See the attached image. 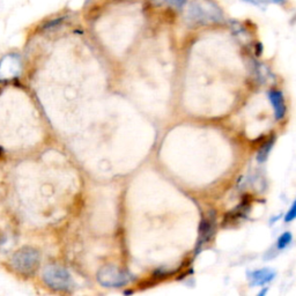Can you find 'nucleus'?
Masks as SVG:
<instances>
[{"instance_id": "obj_18", "label": "nucleus", "mask_w": 296, "mask_h": 296, "mask_svg": "<svg viewBox=\"0 0 296 296\" xmlns=\"http://www.w3.org/2000/svg\"><path fill=\"white\" fill-rule=\"evenodd\" d=\"M1 154H2V149L0 148V156H1Z\"/></svg>"}, {"instance_id": "obj_14", "label": "nucleus", "mask_w": 296, "mask_h": 296, "mask_svg": "<svg viewBox=\"0 0 296 296\" xmlns=\"http://www.w3.org/2000/svg\"><path fill=\"white\" fill-rule=\"evenodd\" d=\"M241 1L245 2V4L256 6V7H263V6L267 5V1H266V0H241Z\"/></svg>"}, {"instance_id": "obj_8", "label": "nucleus", "mask_w": 296, "mask_h": 296, "mask_svg": "<svg viewBox=\"0 0 296 296\" xmlns=\"http://www.w3.org/2000/svg\"><path fill=\"white\" fill-rule=\"evenodd\" d=\"M249 284L254 287H262V286L270 284L274 280L275 272L268 267L261 268V270L249 271L247 273Z\"/></svg>"}, {"instance_id": "obj_13", "label": "nucleus", "mask_w": 296, "mask_h": 296, "mask_svg": "<svg viewBox=\"0 0 296 296\" xmlns=\"http://www.w3.org/2000/svg\"><path fill=\"white\" fill-rule=\"evenodd\" d=\"M189 0H164V2L170 7H174L176 9H182L184 8L186 4H188Z\"/></svg>"}, {"instance_id": "obj_2", "label": "nucleus", "mask_w": 296, "mask_h": 296, "mask_svg": "<svg viewBox=\"0 0 296 296\" xmlns=\"http://www.w3.org/2000/svg\"><path fill=\"white\" fill-rule=\"evenodd\" d=\"M12 267L19 274L31 277L35 274L41 264V254L34 248L25 247L19 249L12 256Z\"/></svg>"}, {"instance_id": "obj_3", "label": "nucleus", "mask_w": 296, "mask_h": 296, "mask_svg": "<svg viewBox=\"0 0 296 296\" xmlns=\"http://www.w3.org/2000/svg\"><path fill=\"white\" fill-rule=\"evenodd\" d=\"M42 277L45 285L49 288L53 289V291L67 292L74 286L71 274L64 267H61V266H46L44 270H43Z\"/></svg>"}, {"instance_id": "obj_12", "label": "nucleus", "mask_w": 296, "mask_h": 296, "mask_svg": "<svg viewBox=\"0 0 296 296\" xmlns=\"http://www.w3.org/2000/svg\"><path fill=\"white\" fill-rule=\"evenodd\" d=\"M295 219H296V199L292 202L291 207H289L288 211L285 213L284 221L286 224H291V222L294 221Z\"/></svg>"}, {"instance_id": "obj_15", "label": "nucleus", "mask_w": 296, "mask_h": 296, "mask_svg": "<svg viewBox=\"0 0 296 296\" xmlns=\"http://www.w3.org/2000/svg\"><path fill=\"white\" fill-rule=\"evenodd\" d=\"M263 53V44L262 43H256V56H261Z\"/></svg>"}, {"instance_id": "obj_9", "label": "nucleus", "mask_w": 296, "mask_h": 296, "mask_svg": "<svg viewBox=\"0 0 296 296\" xmlns=\"http://www.w3.org/2000/svg\"><path fill=\"white\" fill-rule=\"evenodd\" d=\"M275 144V135H271V137H268L266 140L263 142L261 147L258 148L257 152V156H256V160H257L258 164H264V162L267 161L268 155H270V153L272 151V148H273V146Z\"/></svg>"}, {"instance_id": "obj_16", "label": "nucleus", "mask_w": 296, "mask_h": 296, "mask_svg": "<svg viewBox=\"0 0 296 296\" xmlns=\"http://www.w3.org/2000/svg\"><path fill=\"white\" fill-rule=\"evenodd\" d=\"M267 2H271V4H275V5H285L288 0H266Z\"/></svg>"}, {"instance_id": "obj_6", "label": "nucleus", "mask_w": 296, "mask_h": 296, "mask_svg": "<svg viewBox=\"0 0 296 296\" xmlns=\"http://www.w3.org/2000/svg\"><path fill=\"white\" fill-rule=\"evenodd\" d=\"M21 69V63L18 55L11 53L6 55L0 61V78L1 79H11L18 76Z\"/></svg>"}, {"instance_id": "obj_4", "label": "nucleus", "mask_w": 296, "mask_h": 296, "mask_svg": "<svg viewBox=\"0 0 296 296\" xmlns=\"http://www.w3.org/2000/svg\"><path fill=\"white\" fill-rule=\"evenodd\" d=\"M98 280L104 287L118 288L128 285L132 280V275L129 272L118 270L117 267L105 266L98 272Z\"/></svg>"}, {"instance_id": "obj_7", "label": "nucleus", "mask_w": 296, "mask_h": 296, "mask_svg": "<svg viewBox=\"0 0 296 296\" xmlns=\"http://www.w3.org/2000/svg\"><path fill=\"white\" fill-rule=\"evenodd\" d=\"M267 96L272 108H273L275 121L279 122L284 119L286 114H287V105H286L285 96L282 94V92L278 91V89H270L267 93Z\"/></svg>"}, {"instance_id": "obj_5", "label": "nucleus", "mask_w": 296, "mask_h": 296, "mask_svg": "<svg viewBox=\"0 0 296 296\" xmlns=\"http://www.w3.org/2000/svg\"><path fill=\"white\" fill-rule=\"evenodd\" d=\"M215 225H217V215H215V212H211L208 214V217L201 219L200 225H199L197 247H196L197 252L200 251V249L213 237V235H214L215 232Z\"/></svg>"}, {"instance_id": "obj_17", "label": "nucleus", "mask_w": 296, "mask_h": 296, "mask_svg": "<svg viewBox=\"0 0 296 296\" xmlns=\"http://www.w3.org/2000/svg\"><path fill=\"white\" fill-rule=\"evenodd\" d=\"M266 292H267V288H265V289H264V291H262L261 293H259V294H258V295H264Z\"/></svg>"}, {"instance_id": "obj_10", "label": "nucleus", "mask_w": 296, "mask_h": 296, "mask_svg": "<svg viewBox=\"0 0 296 296\" xmlns=\"http://www.w3.org/2000/svg\"><path fill=\"white\" fill-rule=\"evenodd\" d=\"M230 29L231 32L234 33V35L236 37H238L241 41H244V39L249 38V33L247 31V28L242 25V22L238 21H231L230 22Z\"/></svg>"}, {"instance_id": "obj_11", "label": "nucleus", "mask_w": 296, "mask_h": 296, "mask_svg": "<svg viewBox=\"0 0 296 296\" xmlns=\"http://www.w3.org/2000/svg\"><path fill=\"white\" fill-rule=\"evenodd\" d=\"M292 242H293L292 232L291 231H284L278 237L277 243H275V247H277L278 250H285L286 248H288L289 245H291Z\"/></svg>"}, {"instance_id": "obj_1", "label": "nucleus", "mask_w": 296, "mask_h": 296, "mask_svg": "<svg viewBox=\"0 0 296 296\" xmlns=\"http://www.w3.org/2000/svg\"><path fill=\"white\" fill-rule=\"evenodd\" d=\"M186 20L195 26L221 23L225 20V13L215 0H192L188 6Z\"/></svg>"}]
</instances>
